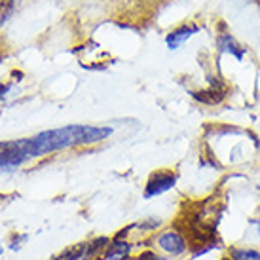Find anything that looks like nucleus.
<instances>
[{"label":"nucleus","mask_w":260,"mask_h":260,"mask_svg":"<svg viewBox=\"0 0 260 260\" xmlns=\"http://www.w3.org/2000/svg\"><path fill=\"white\" fill-rule=\"evenodd\" d=\"M84 254H86V243H78V245H73L65 249L63 253L55 256L53 260H80L84 258Z\"/></svg>","instance_id":"8"},{"label":"nucleus","mask_w":260,"mask_h":260,"mask_svg":"<svg viewBox=\"0 0 260 260\" xmlns=\"http://www.w3.org/2000/svg\"><path fill=\"white\" fill-rule=\"evenodd\" d=\"M158 247L164 251V253L171 254V256H179L186 251V239L182 238V234L175 230H167L164 234H159L158 238Z\"/></svg>","instance_id":"4"},{"label":"nucleus","mask_w":260,"mask_h":260,"mask_svg":"<svg viewBox=\"0 0 260 260\" xmlns=\"http://www.w3.org/2000/svg\"><path fill=\"white\" fill-rule=\"evenodd\" d=\"M129 249H131L129 243L116 239L114 243H110V247L107 249V260H123L129 254Z\"/></svg>","instance_id":"6"},{"label":"nucleus","mask_w":260,"mask_h":260,"mask_svg":"<svg viewBox=\"0 0 260 260\" xmlns=\"http://www.w3.org/2000/svg\"><path fill=\"white\" fill-rule=\"evenodd\" d=\"M230 260H260V253L254 249H232Z\"/></svg>","instance_id":"9"},{"label":"nucleus","mask_w":260,"mask_h":260,"mask_svg":"<svg viewBox=\"0 0 260 260\" xmlns=\"http://www.w3.org/2000/svg\"><path fill=\"white\" fill-rule=\"evenodd\" d=\"M29 158H32L29 139L0 143V169H12V167L21 166L23 161Z\"/></svg>","instance_id":"2"},{"label":"nucleus","mask_w":260,"mask_h":260,"mask_svg":"<svg viewBox=\"0 0 260 260\" xmlns=\"http://www.w3.org/2000/svg\"><path fill=\"white\" fill-rule=\"evenodd\" d=\"M258 190H260V186H258Z\"/></svg>","instance_id":"15"},{"label":"nucleus","mask_w":260,"mask_h":260,"mask_svg":"<svg viewBox=\"0 0 260 260\" xmlns=\"http://www.w3.org/2000/svg\"><path fill=\"white\" fill-rule=\"evenodd\" d=\"M175 182H177V175L175 173H171V171H156L154 175H150V179L146 182L145 198L164 194L169 188L175 186Z\"/></svg>","instance_id":"3"},{"label":"nucleus","mask_w":260,"mask_h":260,"mask_svg":"<svg viewBox=\"0 0 260 260\" xmlns=\"http://www.w3.org/2000/svg\"><path fill=\"white\" fill-rule=\"evenodd\" d=\"M218 48L222 51H230L232 55H236L238 59L243 57V48H241L230 35H222V37L218 38Z\"/></svg>","instance_id":"7"},{"label":"nucleus","mask_w":260,"mask_h":260,"mask_svg":"<svg viewBox=\"0 0 260 260\" xmlns=\"http://www.w3.org/2000/svg\"><path fill=\"white\" fill-rule=\"evenodd\" d=\"M137 260H166V258H164V256H159V254H156L154 251H146V253L141 254Z\"/></svg>","instance_id":"12"},{"label":"nucleus","mask_w":260,"mask_h":260,"mask_svg":"<svg viewBox=\"0 0 260 260\" xmlns=\"http://www.w3.org/2000/svg\"><path fill=\"white\" fill-rule=\"evenodd\" d=\"M15 0H0V27L6 23V19L10 17L12 10H14Z\"/></svg>","instance_id":"11"},{"label":"nucleus","mask_w":260,"mask_h":260,"mask_svg":"<svg viewBox=\"0 0 260 260\" xmlns=\"http://www.w3.org/2000/svg\"><path fill=\"white\" fill-rule=\"evenodd\" d=\"M222 260H230V258H222Z\"/></svg>","instance_id":"14"},{"label":"nucleus","mask_w":260,"mask_h":260,"mask_svg":"<svg viewBox=\"0 0 260 260\" xmlns=\"http://www.w3.org/2000/svg\"><path fill=\"white\" fill-rule=\"evenodd\" d=\"M256 228H258V236H260V220H258V224H256Z\"/></svg>","instance_id":"13"},{"label":"nucleus","mask_w":260,"mask_h":260,"mask_svg":"<svg viewBox=\"0 0 260 260\" xmlns=\"http://www.w3.org/2000/svg\"><path fill=\"white\" fill-rule=\"evenodd\" d=\"M110 135L109 127H93V125H67L61 129L44 131L37 137L29 139L30 156H42L48 152L69 148L76 145H91L99 143Z\"/></svg>","instance_id":"1"},{"label":"nucleus","mask_w":260,"mask_h":260,"mask_svg":"<svg viewBox=\"0 0 260 260\" xmlns=\"http://www.w3.org/2000/svg\"><path fill=\"white\" fill-rule=\"evenodd\" d=\"M196 30H198V25H182L179 29H175L173 32H169L167 35V46H169V50H177L181 44H184L188 38L194 35Z\"/></svg>","instance_id":"5"},{"label":"nucleus","mask_w":260,"mask_h":260,"mask_svg":"<svg viewBox=\"0 0 260 260\" xmlns=\"http://www.w3.org/2000/svg\"><path fill=\"white\" fill-rule=\"evenodd\" d=\"M110 241L107 238H99L95 239L93 243H89V245H86V254H84V258H89L91 254H97L101 249H105V247H109Z\"/></svg>","instance_id":"10"}]
</instances>
